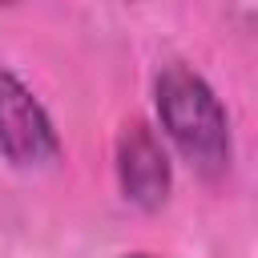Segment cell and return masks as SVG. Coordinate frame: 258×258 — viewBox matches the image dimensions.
<instances>
[{
    "label": "cell",
    "instance_id": "1",
    "mask_svg": "<svg viewBox=\"0 0 258 258\" xmlns=\"http://www.w3.org/2000/svg\"><path fill=\"white\" fill-rule=\"evenodd\" d=\"M153 105L161 133L198 177L218 181L230 173L234 161L230 117L202 73H194L189 64H165L153 81Z\"/></svg>",
    "mask_w": 258,
    "mask_h": 258
},
{
    "label": "cell",
    "instance_id": "2",
    "mask_svg": "<svg viewBox=\"0 0 258 258\" xmlns=\"http://www.w3.org/2000/svg\"><path fill=\"white\" fill-rule=\"evenodd\" d=\"M0 153L16 169H40L60 157V137L36 93L0 64Z\"/></svg>",
    "mask_w": 258,
    "mask_h": 258
},
{
    "label": "cell",
    "instance_id": "3",
    "mask_svg": "<svg viewBox=\"0 0 258 258\" xmlns=\"http://www.w3.org/2000/svg\"><path fill=\"white\" fill-rule=\"evenodd\" d=\"M117 185L121 198L137 210H161L169 202L173 165L157 129L141 117L125 121L117 133Z\"/></svg>",
    "mask_w": 258,
    "mask_h": 258
},
{
    "label": "cell",
    "instance_id": "4",
    "mask_svg": "<svg viewBox=\"0 0 258 258\" xmlns=\"http://www.w3.org/2000/svg\"><path fill=\"white\" fill-rule=\"evenodd\" d=\"M125 258H161V254H125Z\"/></svg>",
    "mask_w": 258,
    "mask_h": 258
},
{
    "label": "cell",
    "instance_id": "5",
    "mask_svg": "<svg viewBox=\"0 0 258 258\" xmlns=\"http://www.w3.org/2000/svg\"><path fill=\"white\" fill-rule=\"evenodd\" d=\"M0 4H20V0H0Z\"/></svg>",
    "mask_w": 258,
    "mask_h": 258
}]
</instances>
